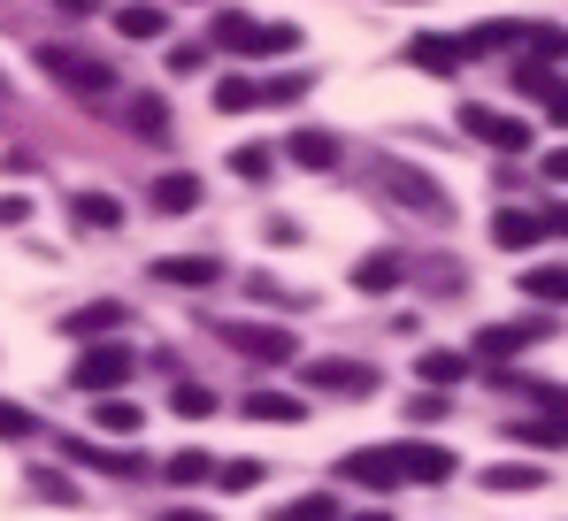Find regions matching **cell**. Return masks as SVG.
<instances>
[{
	"label": "cell",
	"mask_w": 568,
	"mask_h": 521,
	"mask_svg": "<svg viewBox=\"0 0 568 521\" xmlns=\"http://www.w3.org/2000/svg\"><path fill=\"white\" fill-rule=\"evenodd\" d=\"M39 70H47L62 92H78V100H108V92H115V70L93 62L85 47H39Z\"/></svg>",
	"instance_id": "cell-1"
},
{
	"label": "cell",
	"mask_w": 568,
	"mask_h": 521,
	"mask_svg": "<svg viewBox=\"0 0 568 521\" xmlns=\"http://www.w3.org/2000/svg\"><path fill=\"white\" fill-rule=\"evenodd\" d=\"M131 346L123 338H108V346H78V368H70V384L85 391V399H115L123 384H131Z\"/></svg>",
	"instance_id": "cell-2"
},
{
	"label": "cell",
	"mask_w": 568,
	"mask_h": 521,
	"mask_svg": "<svg viewBox=\"0 0 568 521\" xmlns=\"http://www.w3.org/2000/svg\"><path fill=\"white\" fill-rule=\"evenodd\" d=\"M377 184L407 207V215H430V223H446V215H454V200H446L423 170H407V162H377Z\"/></svg>",
	"instance_id": "cell-3"
},
{
	"label": "cell",
	"mask_w": 568,
	"mask_h": 521,
	"mask_svg": "<svg viewBox=\"0 0 568 521\" xmlns=\"http://www.w3.org/2000/svg\"><path fill=\"white\" fill-rule=\"evenodd\" d=\"M462 131H469L476 146H491V154H530V123H515V115H499V108H484V100L462 108Z\"/></svg>",
	"instance_id": "cell-4"
},
{
	"label": "cell",
	"mask_w": 568,
	"mask_h": 521,
	"mask_svg": "<svg viewBox=\"0 0 568 521\" xmlns=\"http://www.w3.org/2000/svg\"><path fill=\"white\" fill-rule=\"evenodd\" d=\"M300 384L307 391H331V399H369L377 391V368H362V360H307Z\"/></svg>",
	"instance_id": "cell-5"
},
{
	"label": "cell",
	"mask_w": 568,
	"mask_h": 521,
	"mask_svg": "<svg viewBox=\"0 0 568 521\" xmlns=\"http://www.w3.org/2000/svg\"><path fill=\"white\" fill-rule=\"evenodd\" d=\"M338 476H346V483H362V491H399V452H392V445H354V452H346V460H338Z\"/></svg>",
	"instance_id": "cell-6"
},
{
	"label": "cell",
	"mask_w": 568,
	"mask_h": 521,
	"mask_svg": "<svg viewBox=\"0 0 568 521\" xmlns=\"http://www.w3.org/2000/svg\"><path fill=\"white\" fill-rule=\"evenodd\" d=\"M62 330H70V346H108V338H123V330H131V307H115V299H93V307H78Z\"/></svg>",
	"instance_id": "cell-7"
},
{
	"label": "cell",
	"mask_w": 568,
	"mask_h": 521,
	"mask_svg": "<svg viewBox=\"0 0 568 521\" xmlns=\"http://www.w3.org/2000/svg\"><path fill=\"white\" fill-rule=\"evenodd\" d=\"M392 452H399V483H454V468H462L446 445H423V437H407Z\"/></svg>",
	"instance_id": "cell-8"
},
{
	"label": "cell",
	"mask_w": 568,
	"mask_h": 521,
	"mask_svg": "<svg viewBox=\"0 0 568 521\" xmlns=\"http://www.w3.org/2000/svg\"><path fill=\"white\" fill-rule=\"evenodd\" d=\"M407 62L423 70V78H454L462 62H469V47H462V31L446 39V31H423V39H407Z\"/></svg>",
	"instance_id": "cell-9"
},
{
	"label": "cell",
	"mask_w": 568,
	"mask_h": 521,
	"mask_svg": "<svg viewBox=\"0 0 568 521\" xmlns=\"http://www.w3.org/2000/svg\"><path fill=\"white\" fill-rule=\"evenodd\" d=\"M231 346L246 353V360L284 368V360H292V330H270V323H231Z\"/></svg>",
	"instance_id": "cell-10"
},
{
	"label": "cell",
	"mask_w": 568,
	"mask_h": 521,
	"mask_svg": "<svg viewBox=\"0 0 568 521\" xmlns=\"http://www.w3.org/2000/svg\"><path fill=\"white\" fill-rule=\"evenodd\" d=\"M538 338H546V323H491V330H476V360H515Z\"/></svg>",
	"instance_id": "cell-11"
},
{
	"label": "cell",
	"mask_w": 568,
	"mask_h": 521,
	"mask_svg": "<svg viewBox=\"0 0 568 521\" xmlns=\"http://www.w3.org/2000/svg\"><path fill=\"white\" fill-rule=\"evenodd\" d=\"M538 238H546V223H538L530 207H499V215H491V246H507V254H530Z\"/></svg>",
	"instance_id": "cell-12"
},
{
	"label": "cell",
	"mask_w": 568,
	"mask_h": 521,
	"mask_svg": "<svg viewBox=\"0 0 568 521\" xmlns=\"http://www.w3.org/2000/svg\"><path fill=\"white\" fill-rule=\"evenodd\" d=\"M70 215H78L85 231H115V223H123V200L100 192V184H78V192H70Z\"/></svg>",
	"instance_id": "cell-13"
},
{
	"label": "cell",
	"mask_w": 568,
	"mask_h": 521,
	"mask_svg": "<svg viewBox=\"0 0 568 521\" xmlns=\"http://www.w3.org/2000/svg\"><path fill=\"white\" fill-rule=\"evenodd\" d=\"M254 16L246 8H215V23H207V47H223V54H254Z\"/></svg>",
	"instance_id": "cell-14"
},
{
	"label": "cell",
	"mask_w": 568,
	"mask_h": 521,
	"mask_svg": "<svg viewBox=\"0 0 568 521\" xmlns=\"http://www.w3.org/2000/svg\"><path fill=\"white\" fill-rule=\"evenodd\" d=\"M123 123H131L146 146H162V139H170V108H162V92H131V100H123Z\"/></svg>",
	"instance_id": "cell-15"
},
{
	"label": "cell",
	"mask_w": 568,
	"mask_h": 521,
	"mask_svg": "<svg viewBox=\"0 0 568 521\" xmlns=\"http://www.w3.org/2000/svg\"><path fill=\"white\" fill-rule=\"evenodd\" d=\"M484 491H507V499L515 491H546V468L538 460H491L484 468Z\"/></svg>",
	"instance_id": "cell-16"
},
{
	"label": "cell",
	"mask_w": 568,
	"mask_h": 521,
	"mask_svg": "<svg viewBox=\"0 0 568 521\" xmlns=\"http://www.w3.org/2000/svg\"><path fill=\"white\" fill-rule=\"evenodd\" d=\"M192 207H200V176L192 170L154 176V215H192Z\"/></svg>",
	"instance_id": "cell-17"
},
{
	"label": "cell",
	"mask_w": 568,
	"mask_h": 521,
	"mask_svg": "<svg viewBox=\"0 0 568 521\" xmlns=\"http://www.w3.org/2000/svg\"><path fill=\"white\" fill-rule=\"evenodd\" d=\"M154 276H162V284H192V292H200V284H215V276H223V260H215V254H170V260H154Z\"/></svg>",
	"instance_id": "cell-18"
},
{
	"label": "cell",
	"mask_w": 568,
	"mask_h": 521,
	"mask_svg": "<svg viewBox=\"0 0 568 521\" xmlns=\"http://www.w3.org/2000/svg\"><path fill=\"white\" fill-rule=\"evenodd\" d=\"M507 437H515L523 452H568V422H554V415H523Z\"/></svg>",
	"instance_id": "cell-19"
},
{
	"label": "cell",
	"mask_w": 568,
	"mask_h": 521,
	"mask_svg": "<svg viewBox=\"0 0 568 521\" xmlns=\"http://www.w3.org/2000/svg\"><path fill=\"white\" fill-rule=\"evenodd\" d=\"M523 299L568 307V260H538V268H523Z\"/></svg>",
	"instance_id": "cell-20"
},
{
	"label": "cell",
	"mask_w": 568,
	"mask_h": 521,
	"mask_svg": "<svg viewBox=\"0 0 568 521\" xmlns=\"http://www.w3.org/2000/svg\"><path fill=\"white\" fill-rule=\"evenodd\" d=\"M415 376H423L430 391H454V384L469 376V353H446V346H430L423 360H415Z\"/></svg>",
	"instance_id": "cell-21"
},
{
	"label": "cell",
	"mask_w": 568,
	"mask_h": 521,
	"mask_svg": "<svg viewBox=\"0 0 568 521\" xmlns=\"http://www.w3.org/2000/svg\"><path fill=\"white\" fill-rule=\"evenodd\" d=\"M246 415H254V422H300V415H307V399H300V391H270V384H262V391H246Z\"/></svg>",
	"instance_id": "cell-22"
},
{
	"label": "cell",
	"mask_w": 568,
	"mask_h": 521,
	"mask_svg": "<svg viewBox=\"0 0 568 521\" xmlns=\"http://www.w3.org/2000/svg\"><path fill=\"white\" fill-rule=\"evenodd\" d=\"M284 154H292L300 170H331V162H338V139H331V131H292Z\"/></svg>",
	"instance_id": "cell-23"
},
{
	"label": "cell",
	"mask_w": 568,
	"mask_h": 521,
	"mask_svg": "<svg viewBox=\"0 0 568 521\" xmlns=\"http://www.w3.org/2000/svg\"><path fill=\"white\" fill-rule=\"evenodd\" d=\"M93 430H108V437H123V445H131V437L146 430V415H139L131 399H93Z\"/></svg>",
	"instance_id": "cell-24"
},
{
	"label": "cell",
	"mask_w": 568,
	"mask_h": 521,
	"mask_svg": "<svg viewBox=\"0 0 568 521\" xmlns=\"http://www.w3.org/2000/svg\"><path fill=\"white\" fill-rule=\"evenodd\" d=\"M115 31H123V39H162L170 16H162L154 0H131V8H115Z\"/></svg>",
	"instance_id": "cell-25"
},
{
	"label": "cell",
	"mask_w": 568,
	"mask_h": 521,
	"mask_svg": "<svg viewBox=\"0 0 568 521\" xmlns=\"http://www.w3.org/2000/svg\"><path fill=\"white\" fill-rule=\"evenodd\" d=\"M399 276H407V260H399V254H369V260H354V284H362V292H392Z\"/></svg>",
	"instance_id": "cell-26"
},
{
	"label": "cell",
	"mask_w": 568,
	"mask_h": 521,
	"mask_svg": "<svg viewBox=\"0 0 568 521\" xmlns=\"http://www.w3.org/2000/svg\"><path fill=\"white\" fill-rule=\"evenodd\" d=\"M162 476H170V483H207V476H215V460H207V452H200V445H185V452H170V460H162Z\"/></svg>",
	"instance_id": "cell-27"
},
{
	"label": "cell",
	"mask_w": 568,
	"mask_h": 521,
	"mask_svg": "<svg viewBox=\"0 0 568 521\" xmlns=\"http://www.w3.org/2000/svg\"><path fill=\"white\" fill-rule=\"evenodd\" d=\"M231 170L246 176V184H262V176L277 170V154H270V146H262V139H246V146H231Z\"/></svg>",
	"instance_id": "cell-28"
},
{
	"label": "cell",
	"mask_w": 568,
	"mask_h": 521,
	"mask_svg": "<svg viewBox=\"0 0 568 521\" xmlns=\"http://www.w3.org/2000/svg\"><path fill=\"white\" fill-rule=\"evenodd\" d=\"M300 92H307V70H284L270 85H254V108H284V100H300Z\"/></svg>",
	"instance_id": "cell-29"
},
{
	"label": "cell",
	"mask_w": 568,
	"mask_h": 521,
	"mask_svg": "<svg viewBox=\"0 0 568 521\" xmlns=\"http://www.w3.org/2000/svg\"><path fill=\"white\" fill-rule=\"evenodd\" d=\"M170 407H178L185 422H200V415H215V391H207V384H170Z\"/></svg>",
	"instance_id": "cell-30"
},
{
	"label": "cell",
	"mask_w": 568,
	"mask_h": 521,
	"mask_svg": "<svg viewBox=\"0 0 568 521\" xmlns=\"http://www.w3.org/2000/svg\"><path fill=\"white\" fill-rule=\"evenodd\" d=\"M70 460H85V468H108V476H131L139 468V452H93V445H62Z\"/></svg>",
	"instance_id": "cell-31"
},
{
	"label": "cell",
	"mask_w": 568,
	"mask_h": 521,
	"mask_svg": "<svg viewBox=\"0 0 568 521\" xmlns=\"http://www.w3.org/2000/svg\"><path fill=\"white\" fill-rule=\"evenodd\" d=\"M515 85L530 92V100H546V92L561 85V78H554V62H530V54H523V62H515Z\"/></svg>",
	"instance_id": "cell-32"
},
{
	"label": "cell",
	"mask_w": 568,
	"mask_h": 521,
	"mask_svg": "<svg viewBox=\"0 0 568 521\" xmlns=\"http://www.w3.org/2000/svg\"><path fill=\"white\" fill-rule=\"evenodd\" d=\"M262 476H270L262 460H223V468H215V483H223V491H254Z\"/></svg>",
	"instance_id": "cell-33"
},
{
	"label": "cell",
	"mask_w": 568,
	"mask_h": 521,
	"mask_svg": "<svg viewBox=\"0 0 568 521\" xmlns=\"http://www.w3.org/2000/svg\"><path fill=\"white\" fill-rule=\"evenodd\" d=\"M277 521H338V499H331V491H315V499H292Z\"/></svg>",
	"instance_id": "cell-34"
},
{
	"label": "cell",
	"mask_w": 568,
	"mask_h": 521,
	"mask_svg": "<svg viewBox=\"0 0 568 521\" xmlns=\"http://www.w3.org/2000/svg\"><path fill=\"white\" fill-rule=\"evenodd\" d=\"M215 108H223V115H246V108H254V78H223V85H215Z\"/></svg>",
	"instance_id": "cell-35"
},
{
	"label": "cell",
	"mask_w": 568,
	"mask_h": 521,
	"mask_svg": "<svg viewBox=\"0 0 568 521\" xmlns=\"http://www.w3.org/2000/svg\"><path fill=\"white\" fill-rule=\"evenodd\" d=\"M292 47H300L292 23H262V31H254V54H292Z\"/></svg>",
	"instance_id": "cell-36"
},
{
	"label": "cell",
	"mask_w": 568,
	"mask_h": 521,
	"mask_svg": "<svg viewBox=\"0 0 568 521\" xmlns=\"http://www.w3.org/2000/svg\"><path fill=\"white\" fill-rule=\"evenodd\" d=\"M31 430H39V415H31V407H16V399H0V437L16 445V437H31Z\"/></svg>",
	"instance_id": "cell-37"
},
{
	"label": "cell",
	"mask_w": 568,
	"mask_h": 521,
	"mask_svg": "<svg viewBox=\"0 0 568 521\" xmlns=\"http://www.w3.org/2000/svg\"><path fill=\"white\" fill-rule=\"evenodd\" d=\"M192 70H207V47L200 39H178L170 47V78H192Z\"/></svg>",
	"instance_id": "cell-38"
},
{
	"label": "cell",
	"mask_w": 568,
	"mask_h": 521,
	"mask_svg": "<svg viewBox=\"0 0 568 521\" xmlns=\"http://www.w3.org/2000/svg\"><path fill=\"white\" fill-rule=\"evenodd\" d=\"M31 491H39V499H54V507H78L70 476H54V468H39V476H31Z\"/></svg>",
	"instance_id": "cell-39"
},
{
	"label": "cell",
	"mask_w": 568,
	"mask_h": 521,
	"mask_svg": "<svg viewBox=\"0 0 568 521\" xmlns=\"http://www.w3.org/2000/svg\"><path fill=\"white\" fill-rule=\"evenodd\" d=\"M0 223H31V200L23 192H0Z\"/></svg>",
	"instance_id": "cell-40"
},
{
	"label": "cell",
	"mask_w": 568,
	"mask_h": 521,
	"mask_svg": "<svg viewBox=\"0 0 568 521\" xmlns=\"http://www.w3.org/2000/svg\"><path fill=\"white\" fill-rule=\"evenodd\" d=\"M538 223H546V238H568V200H561V207H546Z\"/></svg>",
	"instance_id": "cell-41"
},
{
	"label": "cell",
	"mask_w": 568,
	"mask_h": 521,
	"mask_svg": "<svg viewBox=\"0 0 568 521\" xmlns=\"http://www.w3.org/2000/svg\"><path fill=\"white\" fill-rule=\"evenodd\" d=\"M546 115H554V123L568 131V85H554V92H546Z\"/></svg>",
	"instance_id": "cell-42"
},
{
	"label": "cell",
	"mask_w": 568,
	"mask_h": 521,
	"mask_svg": "<svg viewBox=\"0 0 568 521\" xmlns=\"http://www.w3.org/2000/svg\"><path fill=\"white\" fill-rule=\"evenodd\" d=\"M546 184H568V146H554V154H546Z\"/></svg>",
	"instance_id": "cell-43"
},
{
	"label": "cell",
	"mask_w": 568,
	"mask_h": 521,
	"mask_svg": "<svg viewBox=\"0 0 568 521\" xmlns=\"http://www.w3.org/2000/svg\"><path fill=\"white\" fill-rule=\"evenodd\" d=\"M162 521H215V514H200V507H170Z\"/></svg>",
	"instance_id": "cell-44"
},
{
	"label": "cell",
	"mask_w": 568,
	"mask_h": 521,
	"mask_svg": "<svg viewBox=\"0 0 568 521\" xmlns=\"http://www.w3.org/2000/svg\"><path fill=\"white\" fill-rule=\"evenodd\" d=\"M354 521H392V514H384V507H369V514H354Z\"/></svg>",
	"instance_id": "cell-45"
},
{
	"label": "cell",
	"mask_w": 568,
	"mask_h": 521,
	"mask_svg": "<svg viewBox=\"0 0 568 521\" xmlns=\"http://www.w3.org/2000/svg\"><path fill=\"white\" fill-rule=\"evenodd\" d=\"M0 100H8V78H0Z\"/></svg>",
	"instance_id": "cell-46"
}]
</instances>
